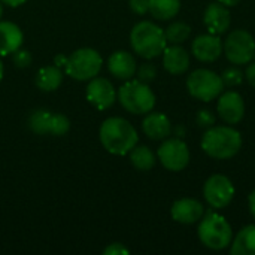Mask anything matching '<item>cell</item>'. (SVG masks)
Returning a JSON list of instances; mask_svg holds the SVG:
<instances>
[{
	"mask_svg": "<svg viewBox=\"0 0 255 255\" xmlns=\"http://www.w3.org/2000/svg\"><path fill=\"white\" fill-rule=\"evenodd\" d=\"M100 142L103 148L114 155L128 154L139 140L136 128L124 118L111 117L100 126Z\"/></svg>",
	"mask_w": 255,
	"mask_h": 255,
	"instance_id": "cell-1",
	"label": "cell"
},
{
	"mask_svg": "<svg viewBox=\"0 0 255 255\" xmlns=\"http://www.w3.org/2000/svg\"><path fill=\"white\" fill-rule=\"evenodd\" d=\"M242 148L241 133L229 126H212L206 128L202 137V149L212 158L227 160L236 155Z\"/></svg>",
	"mask_w": 255,
	"mask_h": 255,
	"instance_id": "cell-2",
	"label": "cell"
},
{
	"mask_svg": "<svg viewBox=\"0 0 255 255\" xmlns=\"http://www.w3.org/2000/svg\"><path fill=\"white\" fill-rule=\"evenodd\" d=\"M130 43L133 51L146 60L161 55L167 46L164 30L151 21H140L131 28Z\"/></svg>",
	"mask_w": 255,
	"mask_h": 255,
	"instance_id": "cell-3",
	"label": "cell"
},
{
	"mask_svg": "<svg viewBox=\"0 0 255 255\" xmlns=\"http://www.w3.org/2000/svg\"><path fill=\"white\" fill-rule=\"evenodd\" d=\"M117 97L121 106L134 115H143L154 109L155 106V94L149 88L148 84L139 79H128L126 84L120 87Z\"/></svg>",
	"mask_w": 255,
	"mask_h": 255,
	"instance_id": "cell-4",
	"label": "cell"
},
{
	"mask_svg": "<svg viewBox=\"0 0 255 255\" xmlns=\"http://www.w3.org/2000/svg\"><path fill=\"white\" fill-rule=\"evenodd\" d=\"M197 233L200 242L214 251L226 250L233 241L232 226L224 217L215 212H208L205 217H202Z\"/></svg>",
	"mask_w": 255,
	"mask_h": 255,
	"instance_id": "cell-5",
	"label": "cell"
},
{
	"mask_svg": "<svg viewBox=\"0 0 255 255\" xmlns=\"http://www.w3.org/2000/svg\"><path fill=\"white\" fill-rule=\"evenodd\" d=\"M103 64L102 55L93 48H79L67 55L64 72L76 81H90L99 75Z\"/></svg>",
	"mask_w": 255,
	"mask_h": 255,
	"instance_id": "cell-6",
	"label": "cell"
},
{
	"mask_svg": "<svg viewBox=\"0 0 255 255\" xmlns=\"http://www.w3.org/2000/svg\"><path fill=\"white\" fill-rule=\"evenodd\" d=\"M188 93L202 102H211L218 99L223 93L224 84L218 73L209 69H197L187 78Z\"/></svg>",
	"mask_w": 255,
	"mask_h": 255,
	"instance_id": "cell-7",
	"label": "cell"
},
{
	"mask_svg": "<svg viewBox=\"0 0 255 255\" xmlns=\"http://www.w3.org/2000/svg\"><path fill=\"white\" fill-rule=\"evenodd\" d=\"M223 49L230 63L236 66L248 64L255 57V40L251 33H248L247 30L238 28V30H233L227 36L223 45Z\"/></svg>",
	"mask_w": 255,
	"mask_h": 255,
	"instance_id": "cell-8",
	"label": "cell"
},
{
	"mask_svg": "<svg viewBox=\"0 0 255 255\" xmlns=\"http://www.w3.org/2000/svg\"><path fill=\"white\" fill-rule=\"evenodd\" d=\"M157 157L167 170L181 172L190 163V149L181 139H166L158 148Z\"/></svg>",
	"mask_w": 255,
	"mask_h": 255,
	"instance_id": "cell-9",
	"label": "cell"
},
{
	"mask_svg": "<svg viewBox=\"0 0 255 255\" xmlns=\"http://www.w3.org/2000/svg\"><path fill=\"white\" fill-rule=\"evenodd\" d=\"M203 196L211 208L223 209L232 203L235 197V185L224 175H212L205 182Z\"/></svg>",
	"mask_w": 255,
	"mask_h": 255,
	"instance_id": "cell-10",
	"label": "cell"
},
{
	"mask_svg": "<svg viewBox=\"0 0 255 255\" xmlns=\"http://www.w3.org/2000/svg\"><path fill=\"white\" fill-rule=\"evenodd\" d=\"M85 97L90 102V105H93L96 109L105 111L115 103L117 91L111 81H108L106 78L94 76L93 79H90V84L87 85Z\"/></svg>",
	"mask_w": 255,
	"mask_h": 255,
	"instance_id": "cell-11",
	"label": "cell"
},
{
	"mask_svg": "<svg viewBox=\"0 0 255 255\" xmlns=\"http://www.w3.org/2000/svg\"><path fill=\"white\" fill-rule=\"evenodd\" d=\"M218 115L227 124H238L245 115V102L236 91H227L218 96Z\"/></svg>",
	"mask_w": 255,
	"mask_h": 255,
	"instance_id": "cell-12",
	"label": "cell"
},
{
	"mask_svg": "<svg viewBox=\"0 0 255 255\" xmlns=\"http://www.w3.org/2000/svg\"><path fill=\"white\" fill-rule=\"evenodd\" d=\"M193 55L203 63H212L220 58L223 52V42L218 34H200L191 43Z\"/></svg>",
	"mask_w": 255,
	"mask_h": 255,
	"instance_id": "cell-13",
	"label": "cell"
},
{
	"mask_svg": "<svg viewBox=\"0 0 255 255\" xmlns=\"http://www.w3.org/2000/svg\"><path fill=\"white\" fill-rule=\"evenodd\" d=\"M170 214H172V218L176 223H181V224H194V223H197V221L202 220V217L205 214V208H203V205L199 200L185 197V199L176 200L172 205Z\"/></svg>",
	"mask_w": 255,
	"mask_h": 255,
	"instance_id": "cell-14",
	"label": "cell"
},
{
	"mask_svg": "<svg viewBox=\"0 0 255 255\" xmlns=\"http://www.w3.org/2000/svg\"><path fill=\"white\" fill-rule=\"evenodd\" d=\"M203 21L205 25L208 27L209 33L212 34H223L230 28V10L227 6H224L223 3H211L208 4V7L205 9V15H203Z\"/></svg>",
	"mask_w": 255,
	"mask_h": 255,
	"instance_id": "cell-15",
	"label": "cell"
},
{
	"mask_svg": "<svg viewBox=\"0 0 255 255\" xmlns=\"http://www.w3.org/2000/svg\"><path fill=\"white\" fill-rule=\"evenodd\" d=\"M108 69L115 78H118L121 81H128L136 75L137 64H136L134 57L130 52L115 51L111 54V57L108 60Z\"/></svg>",
	"mask_w": 255,
	"mask_h": 255,
	"instance_id": "cell-16",
	"label": "cell"
},
{
	"mask_svg": "<svg viewBox=\"0 0 255 255\" xmlns=\"http://www.w3.org/2000/svg\"><path fill=\"white\" fill-rule=\"evenodd\" d=\"M142 130L152 140H164L172 133V123L164 114L148 112V115L142 121Z\"/></svg>",
	"mask_w": 255,
	"mask_h": 255,
	"instance_id": "cell-17",
	"label": "cell"
},
{
	"mask_svg": "<svg viewBox=\"0 0 255 255\" xmlns=\"http://www.w3.org/2000/svg\"><path fill=\"white\" fill-rule=\"evenodd\" d=\"M163 66L172 75H182L190 67V55L179 45L166 46L163 51Z\"/></svg>",
	"mask_w": 255,
	"mask_h": 255,
	"instance_id": "cell-18",
	"label": "cell"
},
{
	"mask_svg": "<svg viewBox=\"0 0 255 255\" xmlns=\"http://www.w3.org/2000/svg\"><path fill=\"white\" fill-rule=\"evenodd\" d=\"M24 34L21 28L10 21H0V57L13 54L21 48Z\"/></svg>",
	"mask_w": 255,
	"mask_h": 255,
	"instance_id": "cell-19",
	"label": "cell"
},
{
	"mask_svg": "<svg viewBox=\"0 0 255 255\" xmlns=\"http://www.w3.org/2000/svg\"><path fill=\"white\" fill-rule=\"evenodd\" d=\"M230 245L233 255H255V224L244 227Z\"/></svg>",
	"mask_w": 255,
	"mask_h": 255,
	"instance_id": "cell-20",
	"label": "cell"
},
{
	"mask_svg": "<svg viewBox=\"0 0 255 255\" xmlns=\"http://www.w3.org/2000/svg\"><path fill=\"white\" fill-rule=\"evenodd\" d=\"M63 82V72L58 66H45L36 75V85L42 91H55Z\"/></svg>",
	"mask_w": 255,
	"mask_h": 255,
	"instance_id": "cell-21",
	"label": "cell"
},
{
	"mask_svg": "<svg viewBox=\"0 0 255 255\" xmlns=\"http://www.w3.org/2000/svg\"><path fill=\"white\" fill-rule=\"evenodd\" d=\"M181 0H149V12L154 18L167 21L178 15Z\"/></svg>",
	"mask_w": 255,
	"mask_h": 255,
	"instance_id": "cell-22",
	"label": "cell"
},
{
	"mask_svg": "<svg viewBox=\"0 0 255 255\" xmlns=\"http://www.w3.org/2000/svg\"><path fill=\"white\" fill-rule=\"evenodd\" d=\"M130 161L137 170H151L155 166L154 152L145 145H136L130 152Z\"/></svg>",
	"mask_w": 255,
	"mask_h": 255,
	"instance_id": "cell-23",
	"label": "cell"
},
{
	"mask_svg": "<svg viewBox=\"0 0 255 255\" xmlns=\"http://www.w3.org/2000/svg\"><path fill=\"white\" fill-rule=\"evenodd\" d=\"M51 120L52 112L48 109H37L33 111L28 117V127L36 134H49L51 131Z\"/></svg>",
	"mask_w": 255,
	"mask_h": 255,
	"instance_id": "cell-24",
	"label": "cell"
},
{
	"mask_svg": "<svg viewBox=\"0 0 255 255\" xmlns=\"http://www.w3.org/2000/svg\"><path fill=\"white\" fill-rule=\"evenodd\" d=\"M164 34H166V40L172 45H181L184 43L190 34H191V27L185 22H173L170 24L166 30H164Z\"/></svg>",
	"mask_w": 255,
	"mask_h": 255,
	"instance_id": "cell-25",
	"label": "cell"
},
{
	"mask_svg": "<svg viewBox=\"0 0 255 255\" xmlns=\"http://www.w3.org/2000/svg\"><path fill=\"white\" fill-rule=\"evenodd\" d=\"M70 130V121L63 114H52L51 120V131L49 134L54 136H64Z\"/></svg>",
	"mask_w": 255,
	"mask_h": 255,
	"instance_id": "cell-26",
	"label": "cell"
},
{
	"mask_svg": "<svg viewBox=\"0 0 255 255\" xmlns=\"http://www.w3.org/2000/svg\"><path fill=\"white\" fill-rule=\"evenodd\" d=\"M221 79H223V84L227 85V87H236V85H241L242 81H244V73L241 69H238L236 66H232V67H227L223 75H221Z\"/></svg>",
	"mask_w": 255,
	"mask_h": 255,
	"instance_id": "cell-27",
	"label": "cell"
},
{
	"mask_svg": "<svg viewBox=\"0 0 255 255\" xmlns=\"http://www.w3.org/2000/svg\"><path fill=\"white\" fill-rule=\"evenodd\" d=\"M136 73H137V79H139V81H142V82H145V84H149V82H152V81L155 79V76H157V67H155L154 64H151V63H143V64L136 70Z\"/></svg>",
	"mask_w": 255,
	"mask_h": 255,
	"instance_id": "cell-28",
	"label": "cell"
},
{
	"mask_svg": "<svg viewBox=\"0 0 255 255\" xmlns=\"http://www.w3.org/2000/svg\"><path fill=\"white\" fill-rule=\"evenodd\" d=\"M12 60H13V63H15V66L16 67H19V69H24V67H28L30 64H31V54L27 51V49H16L13 54H12Z\"/></svg>",
	"mask_w": 255,
	"mask_h": 255,
	"instance_id": "cell-29",
	"label": "cell"
},
{
	"mask_svg": "<svg viewBox=\"0 0 255 255\" xmlns=\"http://www.w3.org/2000/svg\"><path fill=\"white\" fill-rule=\"evenodd\" d=\"M196 121H197L199 127H202V128H209V127H212V126L215 124V117H214V114H212L211 111L202 109V111L197 114Z\"/></svg>",
	"mask_w": 255,
	"mask_h": 255,
	"instance_id": "cell-30",
	"label": "cell"
},
{
	"mask_svg": "<svg viewBox=\"0 0 255 255\" xmlns=\"http://www.w3.org/2000/svg\"><path fill=\"white\" fill-rule=\"evenodd\" d=\"M128 4L130 9L137 15H143L149 12V0H128Z\"/></svg>",
	"mask_w": 255,
	"mask_h": 255,
	"instance_id": "cell-31",
	"label": "cell"
},
{
	"mask_svg": "<svg viewBox=\"0 0 255 255\" xmlns=\"http://www.w3.org/2000/svg\"><path fill=\"white\" fill-rule=\"evenodd\" d=\"M105 255H127L128 250L123 245V244H111L108 248H105L103 251Z\"/></svg>",
	"mask_w": 255,
	"mask_h": 255,
	"instance_id": "cell-32",
	"label": "cell"
},
{
	"mask_svg": "<svg viewBox=\"0 0 255 255\" xmlns=\"http://www.w3.org/2000/svg\"><path fill=\"white\" fill-rule=\"evenodd\" d=\"M245 76H247V81H248L253 87H255V61L254 63H248Z\"/></svg>",
	"mask_w": 255,
	"mask_h": 255,
	"instance_id": "cell-33",
	"label": "cell"
},
{
	"mask_svg": "<svg viewBox=\"0 0 255 255\" xmlns=\"http://www.w3.org/2000/svg\"><path fill=\"white\" fill-rule=\"evenodd\" d=\"M0 1L4 3V4H7V6H10V7H18V6L24 4L27 0H0Z\"/></svg>",
	"mask_w": 255,
	"mask_h": 255,
	"instance_id": "cell-34",
	"label": "cell"
},
{
	"mask_svg": "<svg viewBox=\"0 0 255 255\" xmlns=\"http://www.w3.org/2000/svg\"><path fill=\"white\" fill-rule=\"evenodd\" d=\"M248 203H250V211H251V215L254 217L255 220V190L250 194V199H248Z\"/></svg>",
	"mask_w": 255,
	"mask_h": 255,
	"instance_id": "cell-35",
	"label": "cell"
},
{
	"mask_svg": "<svg viewBox=\"0 0 255 255\" xmlns=\"http://www.w3.org/2000/svg\"><path fill=\"white\" fill-rule=\"evenodd\" d=\"M220 3H223L224 6H227V7H232V6H236L241 0H218Z\"/></svg>",
	"mask_w": 255,
	"mask_h": 255,
	"instance_id": "cell-36",
	"label": "cell"
},
{
	"mask_svg": "<svg viewBox=\"0 0 255 255\" xmlns=\"http://www.w3.org/2000/svg\"><path fill=\"white\" fill-rule=\"evenodd\" d=\"M3 72H4V70H3V63L0 61V81L3 79Z\"/></svg>",
	"mask_w": 255,
	"mask_h": 255,
	"instance_id": "cell-37",
	"label": "cell"
},
{
	"mask_svg": "<svg viewBox=\"0 0 255 255\" xmlns=\"http://www.w3.org/2000/svg\"><path fill=\"white\" fill-rule=\"evenodd\" d=\"M1 13H3V7H1V4H0V16H1Z\"/></svg>",
	"mask_w": 255,
	"mask_h": 255,
	"instance_id": "cell-38",
	"label": "cell"
}]
</instances>
